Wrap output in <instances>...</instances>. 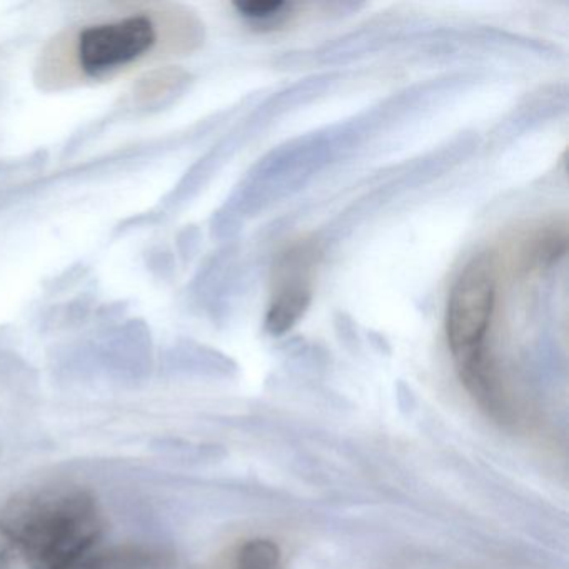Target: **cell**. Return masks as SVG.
I'll list each match as a JSON object with an SVG mask.
<instances>
[{
    "instance_id": "6da1fadb",
    "label": "cell",
    "mask_w": 569,
    "mask_h": 569,
    "mask_svg": "<svg viewBox=\"0 0 569 569\" xmlns=\"http://www.w3.org/2000/svg\"><path fill=\"white\" fill-rule=\"evenodd\" d=\"M0 525L28 569H74L101 545L106 518L91 489H22L0 505Z\"/></svg>"
},
{
    "instance_id": "8992f818",
    "label": "cell",
    "mask_w": 569,
    "mask_h": 569,
    "mask_svg": "<svg viewBox=\"0 0 569 569\" xmlns=\"http://www.w3.org/2000/svg\"><path fill=\"white\" fill-rule=\"evenodd\" d=\"M281 548L271 539L256 538L242 542L231 561V569H281Z\"/></svg>"
},
{
    "instance_id": "52a82bcc",
    "label": "cell",
    "mask_w": 569,
    "mask_h": 569,
    "mask_svg": "<svg viewBox=\"0 0 569 569\" xmlns=\"http://www.w3.org/2000/svg\"><path fill=\"white\" fill-rule=\"evenodd\" d=\"M295 6L284 0H252L236 4L239 14L256 26H278L289 18Z\"/></svg>"
},
{
    "instance_id": "7a4b0ae2",
    "label": "cell",
    "mask_w": 569,
    "mask_h": 569,
    "mask_svg": "<svg viewBox=\"0 0 569 569\" xmlns=\"http://www.w3.org/2000/svg\"><path fill=\"white\" fill-rule=\"evenodd\" d=\"M498 299V262L491 252L475 256L452 284L446 305V339L459 375L472 396L499 381L488 355Z\"/></svg>"
},
{
    "instance_id": "277c9868",
    "label": "cell",
    "mask_w": 569,
    "mask_h": 569,
    "mask_svg": "<svg viewBox=\"0 0 569 569\" xmlns=\"http://www.w3.org/2000/svg\"><path fill=\"white\" fill-rule=\"evenodd\" d=\"M318 256L312 244H298L281 256L276 266L274 289L266 315V329L271 335L282 336L291 331L312 299L315 271Z\"/></svg>"
},
{
    "instance_id": "ba28073f",
    "label": "cell",
    "mask_w": 569,
    "mask_h": 569,
    "mask_svg": "<svg viewBox=\"0 0 569 569\" xmlns=\"http://www.w3.org/2000/svg\"><path fill=\"white\" fill-rule=\"evenodd\" d=\"M18 561L19 558L14 545H12L6 529L0 525V569H14V565Z\"/></svg>"
},
{
    "instance_id": "5b68a950",
    "label": "cell",
    "mask_w": 569,
    "mask_h": 569,
    "mask_svg": "<svg viewBox=\"0 0 569 569\" xmlns=\"http://www.w3.org/2000/svg\"><path fill=\"white\" fill-rule=\"evenodd\" d=\"M171 549L156 542H118L89 552L74 569H176Z\"/></svg>"
},
{
    "instance_id": "3957f363",
    "label": "cell",
    "mask_w": 569,
    "mask_h": 569,
    "mask_svg": "<svg viewBox=\"0 0 569 569\" xmlns=\"http://www.w3.org/2000/svg\"><path fill=\"white\" fill-rule=\"evenodd\" d=\"M154 14H131L82 28L71 41L72 62L84 78L101 79L131 68L158 49Z\"/></svg>"
}]
</instances>
